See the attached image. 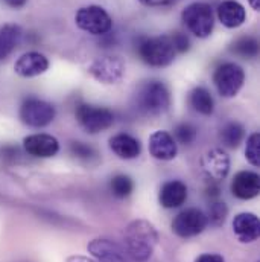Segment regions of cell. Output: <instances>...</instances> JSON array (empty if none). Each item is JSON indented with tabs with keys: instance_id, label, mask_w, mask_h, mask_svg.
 Here are the masks:
<instances>
[{
	"instance_id": "obj_35",
	"label": "cell",
	"mask_w": 260,
	"mask_h": 262,
	"mask_svg": "<svg viewBox=\"0 0 260 262\" xmlns=\"http://www.w3.org/2000/svg\"><path fill=\"white\" fill-rule=\"evenodd\" d=\"M67 262H98L96 259H91V258H87V256H79V255H76V256H70Z\"/></svg>"
},
{
	"instance_id": "obj_25",
	"label": "cell",
	"mask_w": 260,
	"mask_h": 262,
	"mask_svg": "<svg viewBox=\"0 0 260 262\" xmlns=\"http://www.w3.org/2000/svg\"><path fill=\"white\" fill-rule=\"evenodd\" d=\"M110 189H111V194L116 198H127L134 191V182L131 180V177L125 176V174H117L111 179Z\"/></svg>"
},
{
	"instance_id": "obj_13",
	"label": "cell",
	"mask_w": 260,
	"mask_h": 262,
	"mask_svg": "<svg viewBox=\"0 0 260 262\" xmlns=\"http://www.w3.org/2000/svg\"><path fill=\"white\" fill-rule=\"evenodd\" d=\"M25 151L29 156L40 157V159H49L58 154L60 151V142L57 137L51 134H31L23 139Z\"/></svg>"
},
{
	"instance_id": "obj_31",
	"label": "cell",
	"mask_w": 260,
	"mask_h": 262,
	"mask_svg": "<svg viewBox=\"0 0 260 262\" xmlns=\"http://www.w3.org/2000/svg\"><path fill=\"white\" fill-rule=\"evenodd\" d=\"M195 262H225V259L218 253H204V255L198 256Z\"/></svg>"
},
{
	"instance_id": "obj_22",
	"label": "cell",
	"mask_w": 260,
	"mask_h": 262,
	"mask_svg": "<svg viewBox=\"0 0 260 262\" xmlns=\"http://www.w3.org/2000/svg\"><path fill=\"white\" fill-rule=\"evenodd\" d=\"M191 105L199 115L210 116L215 112V101L211 93L205 87H195L191 92Z\"/></svg>"
},
{
	"instance_id": "obj_9",
	"label": "cell",
	"mask_w": 260,
	"mask_h": 262,
	"mask_svg": "<svg viewBox=\"0 0 260 262\" xmlns=\"http://www.w3.org/2000/svg\"><path fill=\"white\" fill-rule=\"evenodd\" d=\"M125 70H127V66L124 63V60L116 55L99 57L88 66L90 76L94 81L101 84H107V85L117 84L119 81H122V78L125 76Z\"/></svg>"
},
{
	"instance_id": "obj_28",
	"label": "cell",
	"mask_w": 260,
	"mask_h": 262,
	"mask_svg": "<svg viewBox=\"0 0 260 262\" xmlns=\"http://www.w3.org/2000/svg\"><path fill=\"white\" fill-rule=\"evenodd\" d=\"M196 136L198 130L189 122H183L175 128V142H180L183 145H191L192 142H195Z\"/></svg>"
},
{
	"instance_id": "obj_32",
	"label": "cell",
	"mask_w": 260,
	"mask_h": 262,
	"mask_svg": "<svg viewBox=\"0 0 260 262\" xmlns=\"http://www.w3.org/2000/svg\"><path fill=\"white\" fill-rule=\"evenodd\" d=\"M145 6H168L175 3L177 0H138Z\"/></svg>"
},
{
	"instance_id": "obj_33",
	"label": "cell",
	"mask_w": 260,
	"mask_h": 262,
	"mask_svg": "<svg viewBox=\"0 0 260 262\" xmlns=\"http://www.w3.org/2000/svg\"><path fill=\"white\" fill-rule=\"evenodd\" d=\"M219 185H218V182H210V185H208V188H207V195L210 196V198H216V196L219 195Z\"/></svg>"
},
{
	"instance_id": "obj_16",
	"label": "cell",
	"mask_w": 260,
	"mask_h": 262,
	"mask_svg": "<svg viewBox=\"0 0 260 262\" xmlns=\"http://www.w3.org/2000/svg\"><path fill=\"white\" fill-rule=\"evenodd\" d=\"M231 192L239 200H253L259 195V174L253 171H241L234 176L231 182Z\"/></svg>"
},
{
	"instance_id": "obj_18",
	"label": "cell",
	"mask_w": 260,
	"mask_h": 262,
	"mask_svg": "<svg viewBox=\"0 0 260 262\" xmlns=\"http://www.w3.org/2000/svg\"><path fill=\"white\" fill-rule=\"evenodd\" d=\"M218 18L219 21L230 29L239 28L245 23L247 20V11L245 8L236 2V0H225L222 3H219L218 9H216Z\"/></svg>"
},
{
	"instance_id": "obj_36",
	"label": "cell",
	"mask_w": 260,
	"mask_h": 262,
	"mask_svg": "<svg viewBox=\"0 0 260 262\" xmlns=\"http://www.w3.org/2000/svg\"><path fill=\"white\" fill-rule=\"evenodd\" d=\"M250 6L254 9V11H259L260 9V0H248Z\"/></svg>"
},
{
	"instance_id": "obj_27",
	"label": "cell",
	"mask_w": 260,
	"mask_h": 262,
	"mask_svg": "<svg viewBox=\"0 0 260 262\" xmlns=\"http://www.w3.org/2000/svg\"><path fill=\"white\" fill-rule=\"evenodd\" d=\"M245 157L248 160L250 165H253L254 168L260 166V134L259 133H253L248 139H247V146H245Z\"/></svg>"
},
{
	"instance_id": "obj_23",
	"label": "cell",
	"mask_w": 260,
	"mask_h": 262,
	"mask_svg": "<svg viewBox=\"0 0 260 262\" xmlns=\"http://www.w3.org/2000/svg\"><path fill=\"white\" fill-rule=\"evenodd\" d=\"M244 137H245V130L239 122L225 124L219 133V139H221L222 145L227 148H238L242 143Z\"/></svg>"
},
{
	"instance_id": "obj_30",
	"label": "cell",
	"mask_w": 260,
	"mask_h": 262,
	"mask_svg": "<svg viewBox=\"0 0 260 262\" xmlns=\"http://www.w3.org/2000/svg\"><path fill=\"white\" fill-rule=\"evenodd\" d=\"M171 41H172V46L175 49V52H180V54H184L191 49V40L186 34H181V32H174L171 35Z\"/></svg>"
},
{
	"instance_id": "obj_17",
	"label": "cell",
	"mask_w": 260,
	"mask_h": 262,
	"mask_svg": "<svg viewBox=\"0 0 260 262\" xmlns=\"http://www.w3.org/2000/svg\"><path fill=\"white\" fill-rule=\"evenodd\" d=\"M49 69V60L40 52H26L14 64V70L21 78H34L43 75Z\"/></svg>"
},
{
	"instance_id": "obj_12",
	"label": "cell",
	"mask_w": 260,
	"mask_h": 262,
	"mask_svg": "<svg viewBox=\"0 0 260 262\" xmlns=\"http://www.w3.org/2000/svg\"><path fill=\"white\" fill-rule=\"evenodd\" d=\"M149 154L161 162H169L174 160L178 154V146L174 139L168 131L158 130L154 131L149 136V143H148Z\"/></svg>"
},
{
	"instance_id": "obj_14",
	"label": "cell",
	"mask_w": 260,
	"mask_h": 262,
	"mask_svg": "<svg viewBox=\"0 0 260 262\" xmlns=\"http://www.w3.org/2000/svg\"><path fill=\"white\" fill-rule=\"evenodd\" d=\"M233 232L241 243H254L260 235L259 216L251 212L238 213L233 220Z\"/></svg>"
},
{
	"instance_id": "obj_3",
	"label": "cell",
	"mask_w": 260,
	"mask_h": 262,
	"mask_svg": "<svg viewBox=\"0 0 260 262\" xmlns=\"http://www.w3.org/2000/svg\"><path fill=\"white\" fill-rule=\"evenodd\" d=\"M137 105L146 115H161L171 105L169 89L161 81H149L137 92Z\"/></svg>"
},
{
	"instance_id": "obj_34",
	"label": "cell",
	"mask_w": 260,
	"mask_h": 262,
	"mask_svg": "<svg viewBox=\"0 0 260 262\" xmlns=\"http://www.w3.org/2000/svg\"><path fill=\"white\" fill-rule=\"evenodd\" d=\"M26 2H28V0H5V3H6L8 6H11V8H15V9H18V8H23V6L26 5Z\"/></svg>"
},
{
	"instance_id": "obj_7",
	"label": "cell",
	"mask_w": 260,
	"mask_h": 262,
	"mask_svg": "<svg viewBox=\"0 0 260 262\" xmlns=\"http://www.w3.org/2000/svg\"><path fill=\"white\" fill-rule=\"evenodd\" d=\"M55 115V107L51 102L38 98H28L20 107V119L25 125L31 128L48 127L54 122Z\"/></svg>"
},
{
	"instance_id": "obj_10",
	"label": "cell",
	"mask_w": 260,
	"mask_h": 262,
	"mask_svg": "<svg viewBox=\"0 0 260 262\" xmlns=\"http://www.w3.org/2000/svg\"><path fill=\"white\" fill-rule=\"evenodd\" d=\"M207 215L199 209H186L180 212L172 221V230L180 238H194L207 227Z\"/></svg>"
},
{
	"instance_id": "obj_6",
	"label": "cell",
	"mask_w": 260,
	"mask_h": 262,
	"mask_svg": "<svg viewBox=\"0 0 260 262\" xmlns=\"http://www.w3.org/2000/svg\"><path fill=\"white\" fill-rule=\"evenodd\" d=\"M75 23L79 29L98 37L107 35L113 28V20L110 14L98 5H88L78 9L75 15Z\"/></svg>"
},
{
	"instance_id": "obj_15",
	"label": "cell",
	"mask_w": 260,
	"mask_h": 262,
	"mask_svg": "<svg viewBox=\"0 0 260 262\" xmlns=\"http://www.w3.org/2000/svg\"><path fill=\"white\" fill-rule=\"evenodd\" d=\"M87 250L98 262H127V256L122 247L105 238L90 241Z\"/></svg>"
},
{
	"instance_id": "obj_20",
	"label": "cell",
	"mask_w": 260,
	"mask_h": 262,
	"mask_svg": "<svg viewBox=\"0 0 260 262\" xmlns=\"http://www.w3.org/2000/svg\"><path fill=\"white\" fill-rule=\"evenodd\" d=\"M108 143H110V149H111L119 159L132 160V159L138 157L140 152H141V145H140V142H138L135 137H132L131 134H127V133L114 134L113 137H110Z\"/></svg>"
},
{
	"instance_id": "obj_19",
	"label": "cell",
	"mask_w": 260,
	"mask_h": 262,
	"mask_svg": "<svg viewBox=\"0 0 260 262\" xmlns=\"http://www.w3.org/2000/svg\"><path fill=\"white\" fill-rule=\"evenodd\" d=\"M187 200V186L180 180L166 182L158 194V201L164 209H177Z\"/></svg>"
},
{
	"instance_id": "obj_4",
	"label": "cell",
	"mask_w": 260,
	"mask_h": 262,
	"mask_svg": "<svg viewBox=\"0 0 260 262\" xmlns=\"http://www.w3.org/2000/svg\"><path fill=\"white\" fill-rule=\"evenodd\" d=\"M181 20L186 28L198 38H207L215 28V14L208 3L195 2L187 5L181 12Z\"/></svg>"
},
{
	"instance_id": "obj_26",
	"label": "cell",
	"mask_w": 260,
	"mask_h": 262,
	"mask_svg": "<svg viewBox=\"0 0 260 262\" xmlns=\"http://www.w3.org/2000/svg\"><path fill=\"white\" fill-rule=\"evenodd\" d=\"M207 215V221L215 226V227H219L225 223L227 216H228V207L224 201H219V200H215L210 203L208 206V212L205 213Z\"/></svg>"
},
{
	"instance_id": "obj_29",
	"label": "cell",
	"mask_w": 260,
	"mask_h": 262,
	"mask_svg": "<svg viewBox=\"0 0 260 262\" xmlns=\"http://www.w3.org/2000/svg\"><path fill=\"white\" fill-rule=\"evenodd\" d=\"M70 151H72L73 156H76L79 159H85V160L87 159H91L93 156H96L94 154V149L90 145L84 143V142H72Z\"/></svg>"
},
{
	"instance_id": "obj_1",
	"label": "cell",
	"mask_w": 260,
	"mask_h": 262,
	"mask_svg": "<svg viewBox=\"0 0 260 262\" xmlns=\"http://www.w3.org/2000/svg\"><path fill=\"white\" fill-rule=\"evenodd\" d=\"M124 243L134 261L146 262L152 256L158 243L157 229L146 220H134L124 230Z\"/></svg>"
},
{
	"instance_id": "obj_24",
	"label": "cell",
	"mask_w": 260,
	"mask_h": 262,
	"mask_svg": "<svg viewBox=\"0 0 260 262\" xmlns=\"http://www.w3.org/2000/svg\"><path fill=\"white\" fill-rule=\"evenodd\" d=\"M231 51L244 58H256L259 54V41L254 37H242L233 43Z\"/></svg>"
},
{
	"instance_id": "obj_5",
	"label": "cell",
	"mask_w": 260,
	"mask_h": 262,
	"mask_svg": "<svg viewBox=\"0 0 260 262\" xmlns=\"http://www.w3.org/2000/svg\"><path fill=\"white\" fill-rule=\"evenodd\" d=\"M75 118L79 127L88 134L102 133L114 124V115L110 108L90 104H79L75 110Z\"/></svg>"
},
{
	"instance_id": "obj_11",
	"label": "cell",
	"mask_w": 260,
	"mask_h": 262,
	"mask_svg": "<svg viewBox=\"0 0 260 262\" xmlns=\"http://www.w3.org/2000/svg\"><path fill=\"white\" fill-rule=\"evenodd\" d=\"M201 168L210 182L219 183L230 172V156L221 148H213L202 156Z\"/></svg>"
},
{
	"instance_id": "obj_8",
	"label": "cell",
	"mask_w": 260,
	"mask_h": 262,
	"mask_svg": "<svg viewBox=\"0 0 260 262\" xmlns=\"http://www.w3.org/2000/svg\"><path fill=\"white\" fill-rule=\"evenodd\" d=\"M213 82L222 98H234L244 87L245 72L236 63H224L216 67Z\"/></svg>"
},
{
	"instance_id": "obj_21",
	"label": "cell",
	"mask_w": 260,
	"mask_h": 262,
	"mask_svg": "<svg viewBox=\"0 0 260 262\" xmlns=\"http://www.w3.org/2000/svg\"><path fill=\"white\" fill-rule=\"evenodd\" d=\"M23 31L18 25H3L0 28V61L8 58L11 52L18 46Z\"/></svg>"
},
{
	"instance_id": "obj_2",
	"label": "cell",
	"mask_w": 260,
	"mask_h": 262,
	"mask_svg": "<svg viewBox=\"0 0 260 262\" xmlns=\"http://www.w3.org/2000/svg\"><path fill=\"white\" fill-rule=\"evenodd\" d=\"M137 52L143 63L151 67H166L175 60V49L171 35L141 37L137 43Z\"/></svg>"
}]
</instances>
